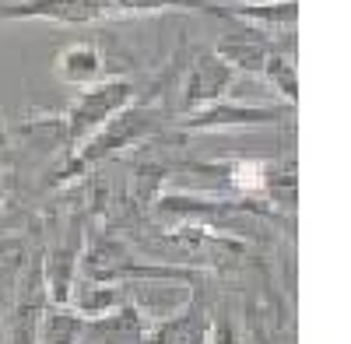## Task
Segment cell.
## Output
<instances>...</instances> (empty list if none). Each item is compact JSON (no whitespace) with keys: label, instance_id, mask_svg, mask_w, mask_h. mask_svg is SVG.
I'll list each match as a JSON object with an SVG mask.
<instances>
[{"label":"cell","instance_id":"cell-1","mask_svg":"<svg viewBox=\"0 0 351 344\" xmlns=\"http://www.w3.org/2000/svg\"><path fill=\"white\" fill-rule=\"evenodd\" d=\"M183 60V49L172 56V64L152 81V88H148V95H137L127 109H120L116 116L99 130V134H92L84 140L81 148H74L71 155H64V162L56 165L49 176H46V190H60V186H67V183H74V180H84L88 172H95L102 162H109L112 155H120V151H127V148H137V145H144L148 137H155L158 130H162V123H169L172 120V102H169V92H172V81H176V74H180V64Z\"/></svg>","mask_w":351,"mask_h":344},{"label":"cell","instance_id":"cell-2","mask_svg":"<svg viewBox=\"0 0 351 344\" xmlns=\"http://www.w3.org/2000/svg\"><path fill=\"white\" fill-rule=\"evenodd\" d=\"M137 95H141L137 81L130 74H112L92 84V88H81L60 112H39V116L21 120L18 134H46L49 148H64V155H71L92 134H99L120 109H127Z\"/></svg>","mask_w":351,"mask_h":344},{"label":"cell","instance_id":"cell-3","mask_svg":"<svg viewBox=\"0 0 351 344\" xmlns=\"http://www.w3.org/2000/svg\"><path fill=\"white\" fill-rule=\"evenodd\" d=\"M295 109L267 106V102H239V99H218L204 109H193L176 120V134H221V130H243V127H274L285 123Z\"/></svg>","mask_w":351,"mask_h":344},{"label":"cell","instance_id":"cell-4","mask_svg":"<svg viewBox=\"0 0 351 344\" xmlns=\"http://www.w3.org/2000/svg\"><path fill=\"white\" fill-rule=\"evenodd\" d=\"M88 243V208H74L64 239L53 249L43 253V271H46V292L53 306H67L71 302V288L77 281V264Z\"/></svg>","mask_w":351,"mask_h":344},{"label":"cell","instance_id":"cell-5","mask_svg":"<svg viewBox=\"0 0 351 344\" xmlns=\"http://www.w3.org/2000/svg\"><path fill=\"white\" fill-rule=\"evenodd\" d=\"M232 81H236V71H232L225 60H218L215 49H200L190 67L183 71V81H180V102H176V112L186 116L193 109H204L218 99L228 95Z\"/></svg>","mask_w":351,"mask_h":344},{"label":"cell","instance_id":"cell-6","mask_svg":"<svg viewBox=\"0 0 351 344\" xmlns=\"http://www.w3.org/2000/svg\"><path fill=\"white\" fill-rule=\"evenodd\" d=\"M155 320L158 317H152L148 309L137 306V299H130L102 317H84L81 344H148Z\"/></svg>","mask_w":351,"mask_h":344},{"label":"cell","instance_id":"cell-7","mask_svg":"<svg viewBox=\"0 0 351 344\" xmlns=\"http://www.w3.org/2000/svg\"><path fill=\"white\" fill-rule=\"evenodd\" d=\"M112 56L106 53L102 42L95 39H77V42H67L60 53L53 56V77L67 84V88H92V84L112 77V74H123V71H112Z\"/></svg>","mask_w":351,"mask_h":344},{"label":"cell","instance_id":"cell-8","mask_svg":"<svg viewBox=\"0 0 351 344\" xmlns=\"http://www.w3.org/2000/svg\"><path fill=\"white\" fill-rule=\"evenodd\" d=\"M211 302H208V281L190 284V299L176 317L155 320L148 344H208L211 330Z\"/></svg>","mask_w":351,"mask_h":344},{"label":"cell","instance_id":"cell-9","mask_svg":"<svg viewBox=\"0 0 351 344\" xmlns=\"http://www.w3.org/2000/svg\"><path fill=\"white\" fill-rule=\"evenodd\" d=\"M274 49H281V46H278L267 32H256V28L243 25L239 32L218 39L215 56H218V60H225L232 71H246V74H256V77H260L263 64H267V56H271Z\"/></svg>","mask_w":351,"mask_h":344},{"label":"cell","instance_id":"cell-10","mask_svg":"<svg viewBox=\"0 0 351 344\" xmlns=\"http://www.w3.org/2000/svg\"><path fill=\"white\" fill-rule=\"evenodd\" d=\"M221 18H236L256 32H281L291 28L299 18V0H285V4H236V8H221Z\"/></svg>","mask_w":351,"mask_h":344},{"label":"cell","instance_id":"cell-11","mask_svg":"<svg viewBox=\"0 0 351 344\" xmlns=\"http://www.w3.org/2000/svg\"><path fill=\"white\" fill-rule=\"evenodd\" d=\"M84 317L71 306H46L39 320V344H81Z\"/></svg>","mask_w":351,"mask_h":344},{"label":"cell","instance_id":"cell-12","mask_svg":"<svg viewBox=\"0 0 351 344\" xmlns=\"http://www.w3.org/2000/svg\"><path fill=\"white\" fill-rule=\"evenodd\" d=\"M260 81H267L271 88L285 99L288 109H295V102H299V74H295V60H291V53L274 49L267 56V64H263V71H260Z\"/></svg>","mask_w":351,"mask_h":344},{"label":"cell","instance_id":"cell-13","mask_svg":"<svg viewBox=\"0 0 351 344\" xmlns=\"http://www.w3.org/2000/svg\"><path fill=\"white\" fill-rule=\"evenodd\" d=\"M25 256H28V239L18 236V232H8L0 236V278H4L8 284H14V271L25 267Z\"/></svg>","mask_w":351,"mask_h":344},{"label":"cell","instance_id":"cell-14","mask_svg":"<svg viewBox=\"0 0 351 344\" xmlns=\"http://www.w3.org/2000/svg\"><path fill=\"white\" fill-rule=\"evenodd\" d=\"M208 344H246L239 327L232 323L225 312H211V330H208Z\"/></svg>","mask_w":351,"mask_h":344},{"label":"cell","instance_id":"cell-15","mask_svg":"<svg viewBox=\"0 0 351 344\" xmlns=\"http://www.w3.org/2000/svg\"><path fill=\"white\" fill-rule=\"evenodd\" d=\"M11 148V130H8V116H4V109H0V151H8Z\"/></svg>","mask_w":351,"mask_h":344},{"label":"cell","instance_id":"cell-16","mask_svg":"<svg viewBox=\"0 0 351 344\" xmlns=\"http://www.w3.org/2000/svg\"><path fill=\"white\" fill-rule=\"evenodd\" d=\"M8 180H11V172H8L4 165H0V208L8 204Z\"/></svg>","mask_w":351,"mask_h":344},{"label":"cell","instance_id":"cell-17","mask_svg":"<svg viewBox=\"0 0 351 344\" xmlns=\"http://www.w3.org/2000/svg\"><path fill=\"white\" fill-rule=\"evenodd\" d=\"M239 4H285V0H239Z\"/></svg>","mask_w":351,"mask_h":344}]
</instances>
